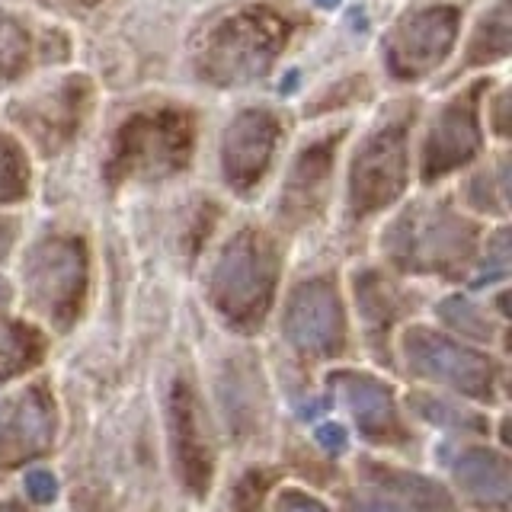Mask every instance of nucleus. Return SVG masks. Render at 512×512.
Returning <instances> with one entry per match:
<instances>
[{
    "label": "nucleus",
    "mask_w": 512,
    "mask_h": 512,
    "mask_svg": "<svg viewBox=\"0 0 512 512\" xmlns=\"http://www.w3.org/2000/svg\"><path fill=\"white\" fill-rule=\"evenodd\" d=\"M292 36L285 13L260 7H240L205 32L196 68L215 87H244L269 74L279 52Z\"/></svg>",
    "instance_id": "obj_1"
},
{
    "label": "nucleus",
    "mask_w": 512,
    "mask_h": 512,
    "mask_svg": "<svg viewBox=\"0 0 512 512\" xmlns=\"http://www.w3.org/2000/svg\"><path fill=\"white\" fill-rule=\"evenodd\" d=\"M196 125L186 109L164 106L122 122L109 154V180H160L189 164Z\"/></svg>",
    "instance_id": "obj_2"
},
{
    "label": "nucleus",
    "mask_w": 512,
    "mask_h": 512,
    "mask_svg": "<svg viewBox=\"0 0 512 512\" xmlns=\"http://www.w3.org/2000/svg\"><path fill=\"white\" fill-rule=\"evenodd\" d=\"M474 247V228L445 205H420L400 215L388 231V253L404 269H445Z\"/></svg>",
    "instance_id": "obj_3"
},
{
    "label": "nucleus",
    "mask_w": 512,
    "mask_h": 512,
    "mask_svg": "<svg viewBox=\"0 0 512 512\" xmlns=\"http://www.w3.org/2000/svg\"><path fill=\"white\" fill-rule=\"evenodd\" d=\"M276 285V256L260 234L240 231L212 272V298L234 320H253L266 311Z\"/></svg>",
    "instance_id": "obj_4"
},
{
    "label": "nucleus",
    "mask_w": 512,
    "mask_h": 512,
    "mask_svg": "<svg viewBox=\"0 0 512 512\" xmlns=\"http://www.w3.org/2000/svg\"><path fill=\"white\" fill-rule=\"evenodd\" d=\"M413 119V116H410ZM410 119H391L368 135L349 170L352 215H372L391 205L407 186V128Z\"/></svg>",
    "instance_id": "obj_5"
},
{
    "label": "nucleus",
    "mask_w": 512,
    "mask_h": 512,
    "mask_svg": "<svg viewBox=\"0 0 512 512\" xmlns=\"http://www.w3.org/2000/svg\"><path fill=\"white\" fill-rule=\"evenodd\" d=\"M461 13L448 4L420 7L404 13L394 23L388 42H384V58L388 68L400 80H416L442 64L458 39Z\"/></svg>",
    "instance_id": "obj_6"
},
{
    "label": "nucleus",
    "mask_w": 512,
    "mask_h": 512,
    "mask_svg": "<svg viewBox=\"0 0 512 512\" xmlns=\"http://www.w3.org/2000/svg\"><path fill=\"white\" fill-rule=\"evenodd\" d=\"M87 285L84 247L71 237H48L26 260V288L36 308L52 320H71Z\"/></svg>",
    "instance_id": "obj_7"
},
{
    "label": "nucleus",
    "mask_w": 512,
    "mask_h": 512,
    "mask_svg": "<svg viewBox=\"0 0 512 512\" xmlns=\"http://www.w3.org/2000/svg\"><path fill=\"white\" fill-rule=\"evenodd\" d=\"M484 93V84H474L471 90L458 93L448 100L442 112L429 128L426 148H423V180H442L445 173L458 170L461 164L480 151V116L477 100Z\"/></svg>",
    "instance_id": "obj_8"
},
{
    "label": "nucleus",
    "mask_w": 512,
    "mask_h": 512,
    "mask_svg": "<svg viewBox=\"0 0 512 512\" xmlns=\"http://www.w3.org/2000/svg\"><path fill=\"white\" fill-rule=\"evenodd\" d=\"M282 135L279 119L269 109H244L224 128L221 141V170L237 192H247L263 180L269 160L276 154Z\"/></svg>",
    "instance_id": "obj_9"
},
{
    "label": "nucleus",
    "mask_w": 512,
    "mask_h": 512,
    "mask_svg": "<svg viewBox=\"0 0 512 512\" xmlns=\"http://www.w3.org/2000/svg\"><path fill=\"white\" fill-rule=\"evenodd\" d=\"M407 365L416 375L436 378L464 394H484L490 384V362L477 352L464 349L445 336L416 327L404 336Z\"/></svg>",
    "instance_id": "obj_10"
},
{
    "label": "nucleus",
    "mask_w": 512,
    "mask_h": 512,
    "mask_svg": "<svg viewBox=\"0 0 512 512\" xmlns=\"http://www.w3.org/2000/svg\"><path fill=\"white\" fill-rule=\"evenodd\" d=\"M87 96H90L87 80L71 77V80H64L61 87L29 100L23 109H16L13 116L45 151H58L80 128V119H84V112H87Z\"/></svg>",
    "instance_id": "obj_11"
},
{
    "label": "nucleus",
    "mask_w": 512,
    "mask_h": 512,
    "mask_svg": "<svg viewBox=\"0 0 512 512\" xmlns=\"http://www.w3.org/2000/svg\"><path fill=\"white\" fill-rule=\"evenodd\" d=\"M285 333L298 349L308 352H327L340 343L343 314L327 282H308L292 295L285 311Z\"/></svg>",
    "instance_id": "obj_12"
},
{
    "label": "nucleus",
    "mask_w": 512,
    "mask_h": 512,
    "mask_svg": "<svg viewBox=\"0 0 512 512\" xmlns=\"http://www.w3.org/2000/svg\"><path fill=\"white\" fill-rule=\"evenodd\" d=\"M333 151H336V138L327 141H317L311 148H304L298 164L288 176V186H285V215H295V218H308L314 208L324 202V192L330 183V173H333Z\"/></svg>",
    "instance_id": "obj_13"
},
{
    "label": "nucleus",
    "mask_w": 512,
    "mask_h": 512,
    "mask_svg": "<svg viewBox=\"0 0 512 512\" xmlns=\"http://www.w3.org/2000/svg\"><path fill=\"white\" fill-rule=\"evenodd\" d=\"M336 394L343 397L349 413L362 423L368 432H384L394 426V404L391 391L381 381L356 375V372H340L336 375Z\"/></svg>",
    "instance_id": "obj_14"
},
{
    "label": "nucleus",
    "mask_w": 512,
    "mask_h": 512,
    "mask_svg": "<svg viewBox=\"0 0 512 512\" xmlns=\"http://www.w3.org/2000/svg\"><path fill=\"white\" fill-rule=\"evenodd\" d=\"M458 484L484 503H503L509 493V474L503 458L490 452H468L455 464Z\"/></svg>",
    "instance_id": "obj_15"
},
{
    "label": "nucleus",
    "mask_w": 512,
    "mask_h": 512,
    "mask_svg": "<svg viewBox=\"0 0 512 512\" xmlns=\"http://www.w3.org/2000/svg\"><path fill=\"white\" fill-rule=\"evenodd\" d=\"M506 55H509V4L500 0V4L480 20V29L468 48V64L503 61Z\"/></svg>",
    "instance_id": "obj_16"
},
{
    "label": "nucleus",
    "mask_w": 512,
    "mask_h": 512,
    "mask_svg": "<svg viewBox=\"0 0 512 512\" xmlns=\"http://www.w3.org/2000/svg\"><path fill=\"white\" fill-rule=\"evenodd\" d=\"M48 439H52V420H48L45 404L39 397H26L10 420L7 442L20 448V452H32V448L48 445Z\"/></svg>",
    "instance_id": "obj_17"
},
{
    "label": "nucleus",
    "mask_w": 512,
    "mask_h": 512,
    "mask_svg": "<svg viewBox=\"0 0 512 512\" xmlns=\"http://www.w3.org/2000/svg\"><path fill=\"white\" fill-rule=\"evenodd\" d=\"M378 484L394 490L400 500H407L413 506H426V509H448L452 503H448V493L432 484V480H426L423 474H407V471H394V468H381L378 471Z\"/></svg>",
    "instance_id": "obj_18"
},
{
    "label": "nucleus",
    "mask_w": 512,
    "mask_h": 512,
    "mask_svg": "<svg viewBox=\"0 0 512 512\" xmlns=\"http://www.w3.org/2000/svg\"><path fill=\"white\" fill-rule=\"evenodd\" d=\"M29 61V39L23 26L0 13V80L20 77Z\"/></svg>",
    "instance_id": "obj_19"
},
{
    "label": "nucleus",
    "mask_w": 512,
    "mask_h": 512,
    "mask_svg": "<svg viewBox=\"0 0 512 512\" xmlns=\"http://www.w3.org/2000/svg\"><path fill=\"white\" fill-rule=\"evenodd\" d=\"M29 189V170L16 141L0 135V202L23 199Z\"/></svg>",
    "instance_id": "obj_20"
},
{
    "label": "nucleus",
    "mask_w": 512,
    "mask_h": 512,
    "mask_svg": "<svg viewBox=\"0 0 512 512\" xmlns=\"http://www.w3.org/2000/svg\"><path fill=\"white\" fill-rule=\"evenodd\" d=\"M416 410L442 429H477V416L471 410H464L461 404H452V400L416 397Z\"/></svg>",
    "instance_id": "obj_21"
},
{
    "label": "nucleus",
    "mask_w": 512,
    "mask_h": 512,
    "mask_svg": "<svg viewBox=\"0 0 512 512\" xmlns=\"http://www.w3.org/2000/svg\"><path fill=\"white\" fill-rule=\"evenodd\" d=\"M439 314H442L445 324H452V327H458V330H464V333H471V336H487V320L480 317V311L474 308V304H471L468 298L455 295V298L442 301Z\"/></svg>",
    "instance_id": "obj_22"
},
{
    "label": "nucleus",
    "mask_w": 512,
    "mask_h": 512,
    "mask_svg": "<svg viewBox=\"0 0 512 512\" xmlns=\"http://www.w3.org/2000/svg\"><path fill=\"white\" fill-rule=\"evenodd\" d=\"M23 487L29 493V500H36V503H52V496L58 490L52 471H29L26 480H23Z\"/></svg>",
    "instance_id": "obj_23"
},
{
    "label": "nucleus",
    "mask_w": 512,
    "mask_h": 512,
    "mask_svg": "<svg viewBox=\"0 0 512 512\" xmlns=\"http://www.w3.org/2000/svg\"><path fill=\"white\" fill-rule=\"evenodd\" d=\"M276 512H327V509L320 506L317 500H311V496L288 490V493H282V500H279Z\"/></svg>",
    "instance_id": "obj_24"
},
{
    "label": "nucleus",
    "mask_w": 512,
    "mask_h": 512,
    "mask_svg": "<svg viewBox=\"0 0 512 512\" xmlns=\"http://www.w3.org/2000/svg\"><path fill=\"white\" fill-rule=\"evenodd\" d=\"M317 439L324 448H330V452H343V448H346V432H343V426H336V423L317 426Z\"/></svg>",
    "instance_id": "obj_25"
},
{
    "label": "nucleus",
    "mask_w": 512,
    "mask_h": 512,
    "mask_svg": "<svg viewBox=\"0 0 512 512\" xmlns=\"http://www.w3.org/2000/svg\"><path fill=\"white\" fill-rule=\"evenodd\" d=\"M352 512H400V509L391 503H381V500H362V503L352 506Z\"/></svg>",
    "instance_id": "obj_26"
},
{
    "label": "nucleus",
    "mask_w": 512,
    "mask_h": 512,
    "mask_svg": "<svg viewBox=\"0 0 512 512\" xmlns=\"http://www.w3.org/2000/svg\"><path fill=\"white\" fill-rule=\"evenodd\" d=\"M10 244H13V221H4V218H0V256L7 253Z\"/></svg>",
    "instance_id": "obj_27"
},
{
    "label": "nucleus",
    "mask_w": 512,
    "mask_h": 512,
    "mask_svg": "<svg viewBox=\"0 0 512 512\" xmlns=\"http://www.w3.org/2000/svg\"><path fill=\"white\" fill-rule=\"evenodd\" d=\"M7 298H10V292H7V282L0 279V314H4V308H7Z\"/></svg>",
    "instance_id": "obj_28"
},
{
    "label": "nucleus",
    "mask_w": 512,
    "mask_h": 512,
    "mask_svg": "<svg viewBox=\"0 0 512 512\" xmlns=\"http://www.w3.org/2000/svg\"><path fill=\"white\" fill-rule=\"evenodd\" d=\"M314 4H317V7H336L340 0H314Z\"/></svg>",
    "instance_id": "obj_29"
},
{
    "label": "nucleus",
    "mask_w": 512,
    "mask_h": 512,
    "mask_svg": "<svg viewBox=\"0 0 512 512\" xmlns=\"http://www.w3.org/2000/svg\"><path fill=\"white\" fill-rule=\"evenodd\" d=\"M0 512H16V509H10V506H0Z\"/></svg>",
    "instance_id": "obj_30"
}]
</instances>
